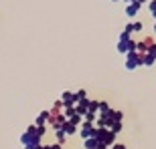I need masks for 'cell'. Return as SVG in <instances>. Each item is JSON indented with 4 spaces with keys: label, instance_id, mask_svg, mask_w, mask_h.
<instances>
[{
    "label": "cell",
    "instance_id": "1",
    "mask_svg": "<svg viewBox=\"0 0 156 149\" xmlns=\"http://www.w3.org/2000/svg\"><path fill=\"white\" fill-rule=\"evenodd\" d=\"M93 139H98L104 147H112L116 143V133H112V129H105V127H95Z\"/></svg>",
    "mask_w": 156,
    "mask_h": 149
},
{
    "label": "cell",
    "instance_id": "2",
    "mask_svg": "<svg viewBox=\"0 0 156 149\" xmlns=\"http://www.w3.org/2000/svg\"><path fill=\"white\" fill-rule=\"evenodd\" d=\"M118 52H122V55H128V52H136V40H134L130 35L122 32L120 38H118Z\"/></svg>",
    "mask_w": 156,
    "mask_h": 149
},
{
    "label": "cell",
    "instance_id": "3",
    "mask_svg": "<svg viewBox=\"0 0 156 149\" xmlns=\"http://www.w3.org/2000/svg\"><path fill=\"white\" fill-rule=\"evenodd\" d=\"M65 121H67V117L63 115V109H57V107H53V109L49 111V121H47V125L53 127V131L61 129V125H63Z\"/></svg>",
    "mask_w": 156,
    "mask_h": 149
},
{
    "label": "cell",
    "instance_id": "4",
    "mask_svg": "<svg viewBox=\"0 0 156 149\" xmlns=\"http://www.w3.org/2000/svg\"><path fill=\"white\" fill-rule=\"evenodd\" d=\"M41 135H39V131H37V125H30L29 129H27V133H24L23 137H20V143L27 147V145H39L41 143Z\"/></svg>",
    "mask_w": 156,
    "mask_h": 149
},
{
    "label": "cell",
    "instance_id": "5",
    "mask_svg": "<svg viewBox=\"0 0 156 149\" xmlns=\"http://www.w3.org/2000/svg\"><path fill=\"white\" fill-rule=\"evenodd\" d=\"M142 67V55L140 52H128L126 55V69L128 71H134Z\"/></svg>",
    "mask_w": 156,
    "mask_h": 149
},
{
    "label": "cell",
    "instance_id": "6",
    "mask_svg": "<svg viewBox=\"0 0 156 149\" xmlns=\"http://www.w3.org/2000/svg\"><path fill=\"white\" fill-rule=\"evenodd\" d=\"M93 131H95V125H93V123H87V121H83V123H81L79 135H81V139H83V141H85V139H89V137H93Z\"/></svg>",
    "mask_w": 156,
    "mask_h": 149
},
{
    "label": "cell",
    "instance_id": "7",
    "mask_svg": "<svg viewBox=\"0 0 156 149\" xmlns=\"http://www.w3.org/2000/svg\"><path fill=\"white\" fill-rule=\"evenodd\" d=\"M154 45V38L152 36H146L144 40H140V42H136V52H140V55H146L148 52V48Z\"/></svg>",
    "mask_w": 156,
    "mask_h": 149
},
{
    "label": "cell",
    "instance_id": "8",
    "mask_svg": "<svg viewBox=\"0 0 156 149\" xmlns=\"http://www.w3.org/2000/svg\"><path fill=\"white\" fill-rule=\"evenodd\" d=\"M61 101H63V105H65V107H73V105H77L75 93H69V91H65V93H63Z\"/></svg>",
    "mask_w": 156,
    "mask_h": 149
},
{
    "label": "cell",
    "instance_id": "9",
    "mask_svg": "<svg viewBox=\"0 0 156 149\" xmlns=\"http://www.w3.org/2000/svg\"><path fill=\"white\" fill-rule=\"evenodd\" d=\"M138 12H140V4H138V2H132V4L126 6V16L128 18H136Z\"/></svg>",
    "mask_w": 156,
    "mask_h": 149
},
{
    "label": "cell",
    "instance_id": "10",
    "mask_svg": "<svg viewBox=\"0 0 156 149\" xmlns=\"http://www.w3.org/2000/svg\"><path fill=\"white\" fill-rule=\"evenodd\" d=\"M83 147H85V149H105L104 145L98 141V139H93V137L85 139V141H83Z\"/></svg>",
    "mask_w": 156,
    "mask_h": 149
},
{
    "label": "cell",
    "instance_id": "11",
    "mask_svg": "<svg viewBox=\"0 0 156 149\" xmlns=\"http://www.w3.org/2000/svg\"><path fill=\"white\" fill-rule=\"evenodd\" d=\"M61 129H63V133L69 137V135H73V133H77V125H73V123H69V121H65L63 125H61Z\"/></svg>",
    "mask_w": 156,
    "mask_h": 149
},
{
    "label": "cell",
    "instance_id": "12",
    "mask_svg": "<svg viewBox=\"0 0 156 149\" xmlns=\"http://www.w3.org/2000/svg\"><path fill=\"white\" fill-rule=\"evenodd\" d=\"M87 105H89V101H81V103H77V105H75V113L81 115V117H85V113H87Z\"/></svg>",
    "mask_w": 156,
    "mask_h": 149
},
{
    "label": "cell",
    "instance_id": "13",
    "mask_svg": "<svg viewBox=\"0 0 156 149\" xmlns=\"http://www.w3.org/2000/svg\"><path fill=\"white\" fill-rule=\"evenodd\" d=\"M47 121H49V111H43V113L37 117V123H35V125H47Z\"/></svg>",
    "mask_w": 156,
    "mask_h": 149
},
{
    "label": "cell",
    "instance_id": "14",
    "mask_svg": "<svg viewBox=\"0 0 156 149\" xmlns=\"http://www.w3.org/2000/svg\"><path fill=\"white\" fill-rule=\"evenodd\" d=\"M110 117L114 123H118V121H122V117H124V113L122 111H116V109H110Z\"/></svg>",
    "mask_w": 156,
    "mask_h": 149
},
{
    "label": "cell",
    "instance_id": "15",
    "mask_svg": "<svg viewBox=\"0 0 156 149\" xmlns=\"http://www.w3.org/2000/svg\"><path fill=\"white\" fill-rule=\"evenodd\" d=\"M110 111V103L108 101H98V113H108Z\"/></svg>",
    "mask_w": 156,
    "mask_h": 149
},
{
    "label": "cell",
    "instance_id": "16",
    "mask_svg": "<svg viewBox=\"0 0 156 149\" xmlns=\"http://www.w3.org/2000/svg\"><path fill=\"white\" fill-rule=\"evenodd\" d=\"M55 135H57V143L59 145H63L65 141H67V135L63 133V129H57V131H55Z\"/></svg>",
    "mask_w": 156,
    "mask_h": 149
},
{
    "label": "cell",
    "instance_id": "17",
    "mask_svg": "<svg viewBox=\"0 0 156 149\" xmlns=\"http://www.w3.org/2000/svg\"><path fill=\"white\" fill-rule=\"evenodd\" d=\"M67 121H69V123H73V125H79V123H83V117H81V115H71V117H67Z\"/></svg>",
    "mask_w": 156,
    "mask_h": 149
},
{
    "label": "cell",
    "instance_id": "18",
    "mask_svg": "<svg viewBox=\"0 0 156 149\" xmlns=\"http://www.w3.org/2000/svg\"><path fill=\"white\" fill-rule=\"evenodd\" d=\"M75 99H77V103H81V101H87V93H85V89H79V91L75 93Z\"/></svg>",
    "mask_w": 156,
    "mask_h": 149
},
{
    "label": "cell",
    "instance_id": "19",
    "mask_svg": "<svg viewBox=\"0 0 156 149\" xmlns=\"http://www.w3.org/2000/svg\"><path fill=\"white\" fill-rule=\"evenodd\" d=\"M87 113H98V101H89V105H87Z\"/></svg>",
    "mask_w": 156,
    "mask_h": 149
},
{
    "label": "cell",
    "instance_id": "20",
    "mask_svg": "<svg viewBox=\"0 0 156 149\" xmlns=\"http://www.w3.org/2000/svg\"><path fill=\"white\" fill-rule=\"evenodd\" d=\"M148 10H150V14L156 18V0H148Z\"/></svg>",
    "mask_w": 156,
    "mask_h": 149
},
{
    "label": "cell",
    "instance_id": "21",
    "mask_svg": "<svg viewBox=\"0 0 156 149\" xmlns=\"http://www.w3.org/2000/svg\"><path fill=\"white\" fill-rule=\"evenodd\" d=\"M110 129H112V133H116V135H118V133L122 131V121H118V123H114V125H112Z\"/></svg>",
    "mask_w": 156,
    "mask_h": 149
},
{
    "label": "cell",
    "instance_id": "22",
    "mask_svg": "<svg viewBox=\"0 0 156 149\" xmlns=\"http://www.w3.org/2000/svg\"><path fill=\"white\" fill-rule=\"evenodd\" d=\"M43 149H63V145H59V143H49V145H43Z\"/></svg>",
    "mask_w": 156,
    "mask_h": 149
},
{
    "label": "cell",
    "instance_id": "23",
    "mask_svg": "<svg viewBox=\"0 0 156 149\" xmlns=\"http://www.w3.org/2000/svg\"><path fill=\"white\" fill-rule=\"evenodd\" d=\"M148 55H150V57H152V58L156 61V42H154V45L150 46V48H148Z\"/></svg>",
    "mask_w": 156,
    "mask_h": 149
},
{
    "label": "cell",
    "instance_id": "24",
    "mask_svg": "<svg viewBox=\"0 0 156 149\" xmlns=\"http://www.w3.org/2000/svg\"><path fill=\"white\" fill-rule=\"evenodd\" d=\"M134 32H140V30H142V28H144V26H142V22H138V20H134Z\"/></svg>",
    "mask_w": 156,
    "mask_h": 149
},
{
    "label": "cell",
    "instance_id": "25",
    "mask_svg": "<svg viewBox=\"0 0 156 149\" xmlns=\"http://www.w3.org/2000/svg\"><path fill=\"white\" fill-rule=\"evenodd\" d=\"M124 32H126V35H132V32H134V24H132V22H128V24H126V28H124Z\"/></svg>",
    "mask_w": 156,
    "mask_h": 149
},
{
    "label": "cell",
    "instance_id": "26",
    "mask_svg": "<svg viewBox=\"0 0 156 149\" xmlns=\"http://www.w3.org/2000/svg\"><path fill=\"white\" fill-rule=\"evenodd\" d=\"M112 149H126V145H124V143H114Z\"/></svg>",
    "mask_w": 156,
    "mask_h": 149
},
{
    "label": "cell",
    "instance_id": "27",
    "mask_svg": "<svg viewBox=\"0 0 156 149\" xmlns=\"http://www.w3.org/2000/svg\"><path fill=\"white\" fill-rule=\"evenodd\" d=\"M24 149H43V145H27V147H24Z\"/></svg>",
    "mask_w": 156,
    "mask_h": 149
},
{
    "label": "cell",
    "instance_id": "28",
    "mask_svg": "<svg viewBox=\"0 0 156 149\" xmlns=\"http://www.w3.org/2000/svg\"><path fill=\"white\" fill-rule=\"evenodd\" d=\"M136 2H138L140 6H142V4H148V0H136Z\"/></svg>",
    "mask_w": 156,
    "mask_h": 149
},
{
    "label": "cell",
    "instance_id": "29",
    "mask_svg": "<svg viewBox=\"0 0 156 149\" xmlns=\"http://www.w3.org/2000/svg\"><path fill=\"white\" fill-rule=\"evenodd\" d=\"M124 2H128V4H132V2H136V0H124Z\"/></svg>",
    "mask_w": 156,
    "mask_h": 149
},
{
    "label": "cell",
    "instance_id": "30",
    "mask_svg": "<svg viewBox=\"0 0 156 149\" xmlns=\"http://www.w3.org/2000/svg\"><path fill=\"white\" fill-rule=\"evenodd\" d=\"M154 35H156V22H154Z\"/></svg>",
    "mask_w": 156,
    "mask_h": 149
},
{
    "label": "cell",
    "instance_id": "31",
    "mask_svg": "<svg viewBox=\"0 0 156 149\" xmlns=\"http://www.w3.org/2000/svg\"><path fill=\"white\" fill-rule=\"evenodd\" d=\"M112 2H118V0H112Z\"/></svg>",
    "mask_w": 156,
    "mask_h": 149
},
{
    "label": "cell",
    "instance_id": "32",
    "mask_svg": "<svg viewBox=\"0 0 156 149\" xmlns=\"http://www.w3.org/2000/svg\"><path fill=\"white\" fill-rule=\"evenodd\" d=\"M105 149H108V147H105Z\"/></svg>",
    "mask_w": 156,
    "mask_h": 149
}]
</instances>
